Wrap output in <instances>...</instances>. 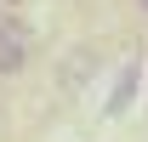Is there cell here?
<instances>
[{
    "label": "cell",
    "mask_w": 148,
    "mask_h": 142,
    "mask_svg": "<svg viewBox=\"0 0 148 142\" xmlns=\"http://www.w3.org/2000/svg\"><path fill=\"white\" fill-rule=\"evenodd\" d=\"M131 6H137V12H143V17H148V0H131Z\"/></svg>",
    "instance_id": "3957f363"
},
{
    "label": "cell",
    "mask_w": 148,
    "mask_h": 142,
    "mask_svg": "<svg viewBox=\"0 0 148 142\" xmlns=\"http://www.w3.org/2000/svg\"><path fill=\"white\" fill-rule=\"evenodd\" d=\"M131 91H137V68H125V74H120V85H114V97H108V114L131 108Z\"/></svg>",
    "instance_id": "7a4b0ae2"
},
{
    "label": "cell",
    "mask_w": 148,
    "mask_h": 142,
    "mask_svg": "<svg viewBox=\"0 0 148 142\" xmlns=\"http://www.w3.org/2000/svg\"><path fill=\"white\" fill-rule=\"evenodd\" d=\"M29 68V29L17 17H0V80Z\"/></svg>",
    "instance_id": "6da1fadb"
}]
</instances>
